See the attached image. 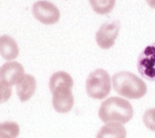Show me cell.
I'll return each instance as SVG.
<instances>
[{
	"mask_svg": "<svg viewBox=\"0 0 155 138\" xmlns=\"http://www.w3.org/2000/svg\"><path fill=\"white\" fill-rule=\"evenodd\" d=\"M96 138H126V130L119 123H107L99 130Z\"/></svg>",
	"mask_w": 155,
	"mask_h": 138,
	"instance_id": "cell-11",
	"label": "cell"
},
{
	"mask_svg": "<svg viewBox=\"0 0 155 138\" xmlns=\"http://www.w3.org/2000/svg\"><path fill=\"white\" fill-rule=\"evenodd\" d=\"M85 89L91 98L103 100L110 94L111 80L107 71L99 68L91 72L86 80Z\"/></svg>",
	"mask_w": 155,
	"mask_h": 138,
	"instance_id": "cell-4",
	"label": "cell"
},
{
	"mask_svg": "<svg viewBox=\"0 0 155 138\" xmlns=\"http://www.w3.org/2000/svg\"><path fill=\"white\" fill-rule=\"evenodd\" d=\"M149 6H150L153 9H155V0H146Z\"/></svg>",
	"mask_w": 155,
	"mask_h": 138,
	"instance_id": "cell-16",
	"label": "cell"
},
{
	"mask_svg": "<svg viewBox=\"0 0 155 138\" xmlns=\"http://www.w3.org/2000/svg\"><path fill=\"white\" fill-rule=\"evenodd\" d=\"M0 54L6 61H11L18 57L19 47L11 36H0Z\"/></svg>",
	"mask_w": 155,
	"mask_h": 138,
	"instance_id": "cell-10",
	"label": "cell"
},
{
	"mask_svg": "<svg viewBox=\"0 0 155 138\" xmlns=\"http://www.w3.org/2000/svg\"><path fill=\"white\" fill-rule=\"evenodd\" d=\"M12 95V88L10 86L0 81V104L6 102Z\"/></svg>",
	"mask_w": 155,
	"mask_h": 138,
	"instance_id": "cell-15",
	"label": "cell"
},
{
	"mask_svg": "<svg viewBox=\"0 0 155 138\" xmlns=\"http://www.w3.org/2000/svg\"><path fill=\"white\" fill-rule=\"evenodd\" d=\"M89 3L94 12L100 15H105L113 10L115 0H89Z\"/></svg>",
	"mask_w": 155,
	"mask_h": 138,
	"instance_id": "cell-12",
	"label": "cell"
},
{
	"mask_svg": "<svg viewBox=\"0 0 155 138\" xmlns=\"http://www.w3.org/2000/svg\"><path fill=\"white\" fill-rule=\"evenodd\" d=\"M32 13L35 19L44 25H54L61 17L58 8L52 2L41 0L35 2L32 6Z\"/></svg>",
	"mask_w": 155,
	"mask_h": 138,
	"instance_id": "cell-5",
	"label": "cell"
},
{
	"mask_svg": "<svg viewBox=\"0 0 155 138\" xmlns=\"http://www.w3.org/2000/svg\"><path fill=\"white\" fill-rule=\"evenodd\" d=\"M36 80L31 75L26 74L17 84V96L22 102L28 100L36 89Z\"/></svg>",
	"mask_w": 155,
	"mask_h": 138,
	"instance_id": "cell-9",
	"label": "cell"
},
{
	"mask_svg": "<svg viewBox=\"0 0 155 138\" xmlns=\"http://www.w3.org/2000/svg\"><path fill=\"white\" fill-rule=\"evenodd\" d=\"M24 76V67L16 61L5 63L0 68V80L10 86L18 83Z\"/></svg>",
	"mask_w": 155,
	"mask_h": 138,
	"instance_id": "cell-8",
	"label": "cell"
},
{
	"mask_svg": "<svg viewBox=\"0 0 155 138\" xmlns=\"http://www.w3.org/2000/svg\"><path fill=\"white\" fill-rule=\"evenodd\" d=\"M74 85L70 75L60 71L53 75L49 79V86L53 93V106L58 113H68L74 106V96L71 88Z\"/></svg>",
	"mask_w": 155,
	"mask_h": 138,
	"instance_id": "cell-1",
	"label": "cell"
},
{
	"mask_svg": "<svg viewBox=\"0 0 155 138\" xmlns=\"http://www.w3.org/2000/svg\"><path fill=\"white\" fill-rule=\"evenodd\" d=\"M114 89L129 99H140L147 93V86L140 78L129 72H120L112 77Z\"/></svg>",
	"mask_w": 155,
	"mask_h": 138,
	"instance_id": "cell-3",
	"label": "cell"
},
{
	"mask_svg": "<svg viewBox=\"0 0 155 138\" xmlns=\"http://www.w3.org/2000/svg\"><path fill=\"white\" fill-rule=\"evenodd\" d=\"M99 117L104 123L125 124L133 116V108L129 101L118 96H112L103 101L99 109Z\"/></svg>",
	"mask_w": 155,
	"mask_h": 138,
	"instance_id": "cell-2",
	"label": "cell"
},
{
	"mask_svg": "<svg viewBox=\"0 0 155 138\" xmlns=\"http://www.w3.org/2000/svg\"><path fill=\"white\" fill-rule=\"evenodd\" d=\"M144 125L149 130L155 132V108L147 110L143 116Z\"/></svg>",
	"mask_w": 155,
	"mask_h": 138,
	"instance_id": "cell-14",
	"label": "cell"
},
{
	"mask_svg": "<svg viewBox=\"0 0 155 138\" xmlns=\"http://www.w3.org/2000/svg\"><path fill=\"white\" fill-rule=\"evenodd\" d=\"M20 133V127L14 122L0 123V138H17Z\"/></svg>",
	"mask_w": 155,
	"mask_h": 138,
	"instance_id": "cell-13",
	"label": "cell"
},
{
	"mask_svg": "<svg viewBox=\"0 0 155 138\" xmlns=\"http://www.w3.org/2000/svg\"><path fill=\"white\" fill-rule=\"evenodd\" d=\"M137 69L143 78L155 82V42L147 46L139 55Z\"/></svg>",
	"mask_w": 155,
	"mask_h": 138,
	"instance_id": "cell-6",
	"label": "cell"
},
{
	"mask_svg": "<svg viewBox=\"0 0 155 138\" xmlns=\"http://www.w3.org/2000/svg\"><path fill=\"white\" fill-rule=\"evenodd\" d=\"M120 22L118 21H108L103 24L96 34L98 45L104 49L111 48L115 42L119 33Z\"/></svg>",
	"mask_w": 155,
	"mask_h": 138,
	"instance_id": "cell-7",
	"label": "cell"
}]
</instances>
